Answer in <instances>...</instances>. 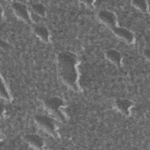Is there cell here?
<instances>
[{
    "label": "cell",
    "mask_w": 150,
    "mask_h": 150,
    "mask_svg": "<svg viewBox=\"0 0 150 150\" xmlns=\"http://www.w3.org/2000/svg\"><path fill=\"white\" fill-rule=\"evenodd\" d=\"M32 10L33 13L39 17H44L46 16V8L42 4L37 3L33 4L32 5Z\"/></svg>",
    "instance_id": "obj_11"
},
{
    "label": "cell",
    "mask_w": 150,
    "mask_h": 150,
    "mask_svg": "<svg viewBox=\"0 0 150 150\" xmlns=\"http://www.w3.org/2000/svg\"><path fill=\"white\" fill-rule=\"evenodd\" d=\"M115 107L121 113L128 116L129 114L132 103L127 99H119L115 101Z\"/></svg>",
    "instance_id": "obj_7"
},
{
    "label": "cell",
    "mask_w": 150,
    "mask_h": 150,
    "mask_svg": "<svg viewBox=\"0 0 150 150\" xmlns=\"http://www.w3.org/2000/svg\"><path fill=\"white\" fill-rule=\"evenodd\" d=\"M25 141L32 148L35 149H42L43 146L42 139L36 134H29L24 138Z\"/></svg>",
    "instance_id": "obj_8"
},
{
    "label": "cell",
    "mask_w": 150,
    "mask_h": 150,
    "mask_svg": "<svg viewBox=\"0 0 150 150\" xmlns=\"http://www.w3.org/2000/svg\"><path fill=\"white\" fill-rule=\"evenodd\" d=\"M145 56L148 57L149 58V50H145Z\"/></svg>",
    "instance_id": "obj_14"
},
{
    "label": "cell",
    "mask_w": 150,
    "mask_h": 150,
    "mask_svg": "<svg viewBox=\"0 0 150 150\" xmlns=\"http://www.w3.org/2000/svg\"><path fill=\"white\" fill-rule=\"evenodd\" d=\"M36 124L43 131L53 137L57 136L56 126L52 118L45 115H37L35 117Z\"/></svg>",
    "instance_id": "obj_3"
},
{
    "label": "cell",
    "mask_w": 150,
    "mask_h": 150,
    "mask_svg": "<svg viewBox=\"0 0 150 150\" xmlns=\"http://www.w3.org/2000/svg\"><path fill=\"white\" fill-rule=\"evenodd\" d=\"M1 97L5 99V100H9L10 99V95L8 93V90L6 89L5 85L4 84L2 81L1 83Z\"/></svg>",
    "instance_id": "obj_13"
},
{
    "label": "cell",
    "mask_w": 150,
    "mask_h": 150,
    "mask_svg": "<svg viewBox=\"0 0 150 150\" xmlns=\"http://www.w3.org/2000/svg\"><path fill=\"white\" fill-rule=\"evenodd\" d=\"M45 107L54 118L58 121L64 122L67 120V116L63 111L64 102L58 97H51L45 101Z\"/></svg>",
    "instance_id": "obj_2"
},
{
    "label": "cell",
    "mask_w": 150,
    "mask_h": 150,
    "mask_svg": "<svg viewBox=\"0 0 150 150\" xmlns=\"http://www.w3.org/2000/svg\"><path fill=\"white\" fill-rule=\"evenodd\" d=\"M105 56L107 59L116 66H120L121 62V56L120 52L114 49L107 51Z\"/></svg>",
    "instance_id": "obj_10"
},
{
    "label": "cell",
    "mask_w": 150,
    "mask_h": 150,
    "mask_svg": "<svg viewBox=\"0 0 150 150\" xmlns=\"http://www.w3.org/2000/svg\"><path fill=\"white\" fill-rule=\"evenodd\" d=\"M98 18L102 23L109 28L112 29L115 27L116 16L112 12L105 10L100 11L98 13Z\"/></svg>",
    "instance_id": "obj_4"
},
{
    "label": "cell",
    "mask_w": 150,
    "mask_h": 150,
    "mask_svg": "<svg viewBox=\"0 0 150 150\" xmlns=\"http://www.w3.org/2000/svg\"><path fill=\"white\" fill-rule=\"evenodd\" d=\"M35 34L42 41L47 43L49 41V33L43 26H36L33 29Z\"/></svg>",
    "instance_id": "obj_9"
},
{
    "label": "cell",
    "mask_w": 150,
    "mask_h": 150,
    "mask_svg": "<svg viewBox=\"0 0 150 150\" xmlns=\"http://www.w3.org/2000/svg\"><path fill=\"white\" fill-rule=\"evenodd\" d=\"M12 8L15 15L20 19L29 22L30 18L26 6L21 2H15L12 4Z\"/></svg>",
    "instance_id": "obj_5"
},
{
    "label": "cell",
    "mask_w": 150,
    "mask_h": 150,
    "mask_svg": "<svg viewBox=\"0 0 150 150\" xmlns=\"http://www.w3.org/2000/svg\"><path fill=\"white\" fill-rule=\"evenodd\" d=\"M132 5L138 9L143 12H146L148 10L147 2L145 1H134L132 2Z\"/></svg>",
    "instance_id": "obj_12"
},
{
    "label": "cell",
    "mask_w": 150,
    "mask_h": 150,
    "mask_svg": "<svg viewBox=\"0 0 150 150\" xmlns=\"http://www.w3.org/2000/svg\"><path fill=\"white\" fill-rule=\"evenodd\" d=\"M112 31L117 38L123 40L127 43H131L134 41V37L132 33L125 28L115 26L112 29Z\"/></svg>",
    "instance_id": "obj_6"
},
{
    "label": "cell",
    "mask_w": 150,
    "mask_h": 150,
    "mask_svg": "<svg viewBox=\"0 0 150 150\" xmlns=\"http://www.w3.org/2000/svg\"><path fill=\"white\" fill-rule=\"evenodd\" d=\"M79 59L76 55L69 52L59 54L57 58V66L59 74L62 81L70 88L79 91Z\"/></svg>",
    "instance_id": "obj_1"
}]
</instances>
